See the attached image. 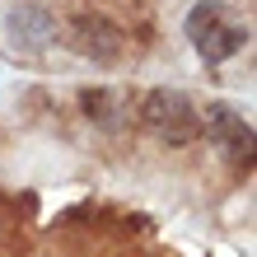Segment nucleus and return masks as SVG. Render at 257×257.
Here are the masks:
<instances>
[{"instance_id":"nucleus-1","label":"nucleus","mask_w":257,"mask_h":257,"mask_svg":"<svg viewBox=\"0 0 257 257\" xmlns=\"http://www.w3.org/2000/svg\"><path fill=\"white\" fill-rule=\"evenodd\" d=\"M183 33L206 66H220L248 47V24L229 5H220V0H196L183 19Z\"/></svg>"},{"instance_id":"nucleus-2","label":"nucleus","mask_w":257,"mask_h":257,"mask_svg":"<svg viewBox=\"0 0 257 257\" xmlns=\"http://www.w3.org/2000/svg\"><path fill=\"white\" fill-rule=\"evenodd\" d=\"M141 117L145 126L159 136V141L169 145H187L201 136V112H196V103L183 94V89H150L145 103H141Z\"/></svg>"},{"instance_id":"nucleus-3","label":"nucleus","mask_w":257,"mask_h":257,"mask_svg":"<svg viewBox=\"0 0 257 257\" xmlns=\"http://www.w3.org/2000/svg\"><path fill=\"white\" fill-rule=\"evenodd\" d=\"M201 131L220 145V155H229V159H248L252 155V126H248V117L238 108H229V103H210V108L201 112Z\"/></svg>"},{"instance_id":"nucleus-4","label":"nucleus","mask_w":257,"mask_h":257,"mask_svg":"<svg viewBox=\"0 0 257 257\" xmlns=\"http://www.w3.org/2000/svg\"><path fill=\"white\" fill-rule=\"evenodd\" d=\"M70 47L80 56H94V61H117V56H122V33H117L103 14H75Z\"/></svg>"},{"instance_id":"nucleus-5","label":"nucleus","mask_w":257,"mask_h":257,"mask_svg":"<svg viewBox=\"0 0 257 257\" xmlns=\"http://www.w3.org/2000/svg\"><path fill=\"white\" fill-rule=\"evenodd\" d=\"M5 28H10L14 47H47V42L56 38V19H52L47 5H19V10H10Z\"/></svg>"}]
</instances>
